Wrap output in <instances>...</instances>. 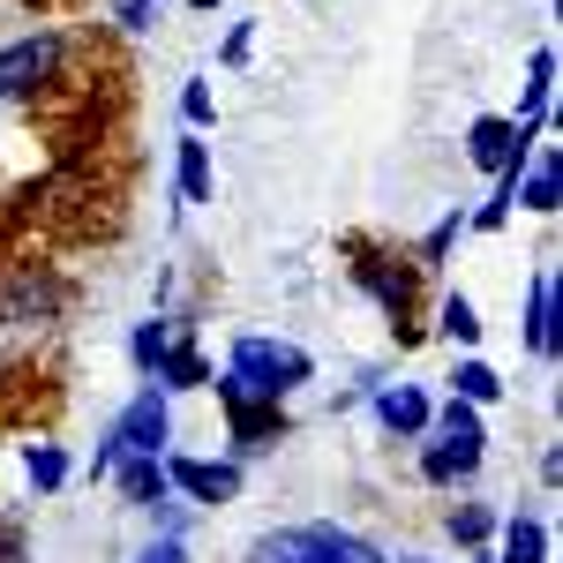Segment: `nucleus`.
Returning a JSON list of instances; mask_svg holds the SVG:
<instances>
[{"mask_svg":"<svg viewBox=\"0 0 563 563\" xmlns=\"http://www.w3.org/2000/svg\"><path fill=\"white\" fill-rule=\"evenodd\" d=\"M549 106H556V45H533L526 53V98H519V113H511V129L526 143L549 135Z\"/></svg>","mask_w":563,"mask_h":563,"instance_id":"13","label":"nucleus"},{"mask_svg":"<svg viewBox=\"0 0 563 563\" xmlns=\"http://www.w3.org/2000/svg\"><path fill=\"white\" fill-rule=\"evenodd\" d=\"M113 23H121L129 38H143V31L158 23V0H121V8H113Z\"/></svg>","mask_w":563,"mask_h":563,"instance_id":"30","label":"nucleus"},{"mask_svg":"<svg viewBox=\"0 0 563 563\" xmlns=\"http://www.w3.org/2000/svg\"><path fill=\"white\" fill-rule=\"evenodd\" d=\"M481 331H488V323H481V308L466 301L459 286H451V294L435 301V323H429V339H443V346H459V353H474V346H481Z\"/></svg>","mask_w":563,"mask_h":563,"instance_id":"19","label":"nucleus"},{"mask_svg":"<svg viewBox=\"0 0 563 563\" xmlns=\"http://www.w3.org/2000/svg\"><path fill=\"white\" fill-rule=\"evenodd\" d=\"M556 481H563V451L549 443V451H541V488H556Z\"/></svg>","mask_w":563,"mask_h":563,"instance_id":"33","label":"nucleus"},{"mask_svg":"<svg viewBox=\"0 0 563 563\" xmlns=\"http://www.w3.org/2000/svg\"><path fill=\"white\" fill-rule=\"evenodd\" d=\"M106 435L121 443V459H166V451H174V398H166L158 384H143L129 406L113 413Z\"/></svg>","mask_w":563,"mask_h":563,"instance_id":"6","label":"nucleus"},{"mask_svg":"<svg viewBox=\"0 0 563 563\" xmlns=\"http://www.w3.org/2000/svg\"><path fill=\"white\" fill-rule=\"evenodd\" d=\"M68 60H76V38L60 23H38L23 38L0 45V98L8 106H45L53 90L68 84Z\"/></svg>","mask_w":563,"mask_h":563,"instance_id":"3","label":"nucleus"},{"mask_svg":"<svg viewBox=\"0 0 563 563\" xmlns=\"http://www.w3.org/2000/svg\"><path fill=\"white\" fill-rule=\"evenodd\" d=\"M180 339H196V323H188V316H151V323H135V331H129V361H135V376L151 384V376H158V361H166Z\"/></svg>","mask_w":563,"mask_h":563,"instance_id":"15","label":"nucleus"},{"mask_svg":"<svg viewBox=\"0 0 563 563\" xmlns=\"http://www.w3.org/2000/svg\"><path fill=\"white\" fill-rule=\"evenodd\" d=\"M361 398L376 406V429H384V435H398V443H421V435H429L435 398L421 384H384V376H361Z\"/></svg>","mask_w":563,"mask_h":563,"instance_id":"8","label":"nucleus"},{"mask_svg":"<svg viewBox=\"0 0 563 563\" xmlns=\"http://www.w3.org/2000/svg\"><path fill=\"white\" fill-rule=\"evenodd\" d=\"M339 256H346L353 286L384 308L390 346L413 353L421 339H429V323H421V263L406 256V249H390V241H376V233H346V241H339Z\"/></svg>","mask_w":563,"mask_h":563,"instance_id":"1","label":"nucleus"},{"mask_svg":"<svg viewBox=\"0 0 563 563\" xmlns=\"http://www.w3.org/2000/svg\"><path fill=\"white\" fill-rule=\"evenodd\" d=\"M188 8H196V15H211V8H218V0H188Z\"/></svg>","mask_w":563,"mask_h":563,"instance_id":"35","label":"nucleus"},{"mask_svg":"<svg viewBox=\"0 0 563 563\" xmlns=\"http://www.w3.org/2000/svg\"><path fill=\"white\" fill-rule=\"evenodd\" d=\"M398 563H435V556H398Z\"/></svg>","mask_w":563,"mask_h":563,"instance_id":"36","label":"nucleus"},{"mask_svg":"<svg viewBox=\"0 0 563 563\" xmlns=\"http://www.w3.org/2000/svg\"><path fill=\"white\" fill-rule=\"evenodd\" d=\"M451 398H466V406H481V413H488V406L504 398V376H496L481 353H466V361L451 368Z\"/></svg>","mask_w":563,"mask_h":563,"instance_id":"23","label":"nucleus"},{"mask_svg":"<svg viewBox=\"0 0 563 563\" xmlns=\"http://www.w3.org/2000/svg\"><path fill=\"white\" fill-rule=\"evenodd\" d=\"M143 519L158 526V533H174V541H188V519H196V504H180V496H166V504H151Z\"/></svg>","mask_w":563,"mask_h":563,"instance_id":"27","label":"nucleus"},{"mask_svg":"<svg viewBox=\"0 0 563 563\" xmlns=\"http://www.w3.org/2000/svg\"><path fill=\"white\" fill-rule=\"evenodd\" d=\"M174 188H180V203H218V174H211V143L203 135L174 143Z\"/></svg>","mask_w":563,"mask_h":563,"instance_id":"17","label":"nucleus"},{"mask_svg":"<svg viewBox=\"0 0 563 563\" xmlns=\"http://www.w3.org/2000/svg\"><path fill=\"white\" fill-rule=\"evenodd\" d=\"M435 435H466V443H488V421H481V406H466V398H443L429 413Z\"/></svg>","mask_w":563,"mask_h":563,"instance_id":"25","label":"nucleus"},{"mask_svg":"<svg viewBox=\"0 0 563 563\" xmlns=\"http://www.w3.org/2000/svg\"><path fill=\"white\" fill-rule=\"evenodd\" d=\"M496 563H549V519L541 511H511V519H496Z\"/></svg>","mask_w":563,"mask_h":563,"instance_id":"16","label":"nucleus"},{"mask_svg":"<svg viewBox=\"0 0 563 563\" xmlns=\"http://www.w3.org/2000/svg\"><path fill=\"white\" fill-rule=\"evenodd\" d=\"M533 143H541V135H533ZM533 143L511 129V113H481L474 129H466V166L496 180V174H511V166H526V151H533Z\"/></svg>","mask_w":563,"mask_h":563,"instance_id":"12","label":"nucleus"},{"mask_svg":"<svg viewBox=\"0 0 563 563\" xmlns=\"http://www.w3.org/2000/svg\"><path fill=\"white\" fill-rule=\"evenodd\" d=\"M68 474H76V466H68V451H60V443H23V481H31V488H38V496H60V488H68Z\"/></svg>","mask_w":563,"mask_h":563,"instance_id":"22","label":"nucleus"},{"mask_svg":"<svg viewBox=\"0 0 563 563\" xmlns=\"http://www.w3.org/2000/svg\"><path fill=\"white\" fill-rule=\"evenodd\" d=\"M113 466H121V443L98 435V451H90V481H113Z\"/></svg>","mask_w":563,"mask_h":563,"instance_id":"32","label":"nucleus"},{"mask_svg":"<svg viewBox=\"0 0 563 563\" xmlns=\"http://www.w3.org/2000/svg\"><path fill=\"white\" fill-rule=\"evenodd\" d=\"M0 390H8V368H0Z\"/></svg>","mask_w":563,"mask_h":563,"instance_id":"37","label":"nucleus"},{"mask_svg":"<svg viewBox=\"0 0 563 563\" xmlns=\"http://www.w3.org/2000/svg\"><path fill=\"white\" fill-rule=\"evenodd\" d=\"M129 563H188V541H174V533H151V541H143Z\"/></svg>","mask_w":563,"mask_h":563,"instance_id":"29","label":"nucleus"},{"mask_svg":"<svg viewBox=\"0 0 563 563\" xmlns=\"http://www.w3.org/2000/svg\"><path fill=\"white\" fill-rule=\"evenodd\" d=\"M241 563H390L384 541H368V533H353V526H271L249 541V556Z\"/></svg>","mask_w":563,"mask_h":563,"instance_id":"4","label":"nucleus"},{"mask_svg":"<svg viewBox=\"0 0 563 563\" xmlns=\"http://www.w3.org/2000/svg\"><path fill=\"white\" fill-rule=\"evenodd\" d=\"M249 53H256V23H233V31L218 38V60H225V68H249Z\"/></svg>","mask_w":563,"mask_h":563,"instance_id":"28","label":"nucleus"},{"mask_svg":"<svg viewBox=\"0 0 563 563\" xmlns=\"http://www.w3.org/2000/svg\"><path fill=\"white\" fill-rule=\"evenodd\" d=\"M151 384L166 390V398H180V390H211V353L196 346V339H180L166 361H158V376Z\"/></svg>","mask_w":563,"mask_h":563,"instance_id":"20","label":"nucleus"},{"mask_svg":"<svg viewBox=\"0 0 563 563\" xmlns=\"http://www.w3.org/2000/svg\"><path fill=\"white\" fill-rule=\"evenodd\" d=\"M481 459H488V443H466V435H421V451H413V474L429 481V488H474L481 481Z\"/></svg>","mask_w":563,"mask_h":563,"instance_id":"10","label":"nucleus"},{"mask_svg":"<svg viewBox=\"0 0 563 563\" xmlns=\"http://www.w3.org/2000/svg\"><path fill=\"white\" fill-rule=\"evenodd\" d=\"M180 121H188V135H203L218 121V98H211V84L196 76V84H180Z\"/></svg>","mask_w":563,"mask_h":563,"instance_id":"26","label":"nucleus"},{"mask_svg":"<svg viewBox=\"0 0 563 563\" xmlns=\"http://www.w3.org/2000/svg\"><path fill=\"white\" fill-rule=\"evenodd\" d=\"M466 563H496V549H466Z\"/></svg>","mask_w":563,"mask_h":563,"instance_id":"34","label":"nucleus"},{"mask_svg":"<svg viewBox=\"0 0 563 563\" xmlns=\"http://www.w3.org/2000/svg\"><path fill=\"white\" fill-rule=\"evenodd\" d=\"M113 488H121V504H129V511H151V504H166V496H174L166 459H121V466H113Z\"/></svg>","mask_w":563,"mask_h":563,"instance_id":"18","label":"nucleus"},{"mask_svg":"<svg viewBox=\"0 0 563 563\" xmlns=\"http://www.w3.org/2000/svg\"><path fill=\"white\" fill-rule=\"evenodd\" d=\"M526 353L556 361V263H541L526 278Z\"/></svg>","mask_w":563,"mask_h":563,"instance_id":"14","label":"nucleus"},{"mask_svg":"<svg viewBox=\"0 0 563 563\" xmlns=\"http://www.w3.org/2000/svg\"><path fill=\"white\" fill-rule=\"evenodd\" d=\"M0 563H31V533H23V519H0Z\"/></svg>","mask_w":563,"mask_h":563,"instance_id":"31","label":"nucleus"},{"mask_svg":"<svg viewBox=\"0 0 563 563\" xmlns=\"http://www.w3.org/2000/svg\"><path fill=\"white\" fill-rule=\"evenodd\" d=\"M68 316V278L53 263H8L0 271V323L8 331H38Z\"/></svg>","mask_w":563,"mask_h":563,"instance_id":"5","label":"nucleus"},{"mask_svg":"<svg viewBox=\"0 0 563 563\" xmlns=\"http://www.w3.org/2000/svg\"><path fill=\"white\" fill-rule=\"evenodd\" d=\"M294 435V413L286 406H256V398H233L225 406V459H263Z\"/></svg>","mask_w":563,"mask_h":563,"instance_id":"9","label":"nucleus"},{"mask_svg":"<svg viewBox=\"0 0 563 563\" xmlns=\"http://www.w3.org/2000/svg\"><path fill=\"white\" fill-rule=\"evenodd\" d=\"M466 241V203H451V211L435 218L429 233H421V249H413V263H421V278H435L443 263H451V249Z\"/></svg>","mask_w":563,"mask_h":563,"instance_id":"21","label":"nucleus"},{"mask_svg":"<svg viewBox=\"0 0 563 563\" xmlns=\"http://www.w3.org/2000/svg\"><path fill=\"white\" fill-rule=\"evenodd\" d=\"M511 203H519V211H533V218H556L563 211V143H556V135H541V143L526 151Z\"/></svg>","mask_w":563,"mask_h":563,"instance_id":"11","label":"nucleus"},{"mask_svg":"<svg viewBox=\"0 0 563 563\" xmlns=\"http://www.w3.org/2000/svg\"><path fill=\"white\" fill-rule=\"evenodd\" d=\"M301 384H316V361H308V346H294V339H263V331H241V339H233V353H225V368H211L218 406H233V398L286 406Z\"/></svg>","mask_w":563,"mask_h":563,"instance_id":"2","label":"nucleus"},{"mask_svg":"<svg viewBox=\"0 0 563 563\" xmlns=\"http://www.w3.org/2000/svg\"><path fill=\"white\" fill-rule=\"evenodd\" d=\"M496 519H504L496 504H459V511H443V533H451L459 549H488V541H496Z\"/></svg>","mask_w":563,"mask_h":563,"instance_id":"24","label":"nucleus"},{"mask_svg":"<svg viewBox=\"0 0 563 563\" xmlns=\"http://www.w3.org/2000/svg\"><path fill=\"white\" fill-rule=\"evenodd\" d=\"M166 481H174L180 504L225 511V504L241 496V459H188V451H166Z\"/></svg>","mask_w":563,"mask_h":563,"instance_id":"7","label":"nucleus"}]
</instances>
